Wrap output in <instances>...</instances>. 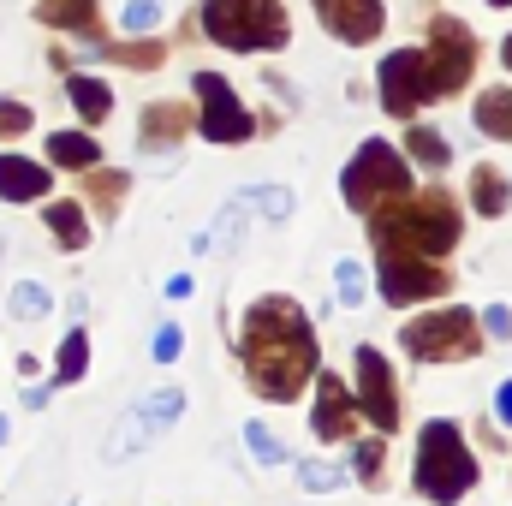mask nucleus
Segmentation results:
<instances>
[{
    "label": "nucleus",
    "instance_id": "1",
    "mask_svg": "<svg viewBox=\"0 0 512 506\" xmlns=\"http://www.w3.org/2000/svg\"><path fill=\"white\" fill-rule=\"evenodd\" d=\"M245 370L262 399H298L316 376V328L292 298H256L245 316Z\"/></svg>",
    "mask_w": 512,
    "mask_h": 506
},
{
    "label": "nucleus",
    "instance_id": "2",
    "mask_svg": "<svg viewBox=\"0 0 512 506\" xmlns=\"http://www.w3.org/2000/svg\"><path fill=\"white\" fill-rule=\"evenodd\" d=\"M376 221V239L382 251H411V256H447L459 245V209L447 203V191H423V197H405L393 203Z\"/></svg>",
    "mask_w": 512,
    "mask_h": 506
},
{
    "label": "nucleus",
    "instance_id": "3",
    "mask_svg": "<svg viewBox=\"0 0 512 506\" xmlns=\"http://www.w3.org/2000/svg\"><path fill=\"white\" fill-rule=\"evenodd\" d=\"M203 30L233 54H268L292 36L280 0H203Z\"/></svg>",
    "mask_w": 512,
    "mask_h": 506
},
{
    "label": "nucleus",
    "instance_id": "4",
    "mask_svg": "<svg viewBox=\"0 0 512 506\" xmlns=\"http://www.w3.org/2000/svg\"><path fill=\"white\" fill-rule=\"evenodd\" d=\"M471 483H477V465H471L465 435H459L447 417H435V423L423 429V441H417V489L435 506H453V501L471 495Z\"/></svg>",
    "mask_w": 512,
    "mask_h": 506
},
{
    "label": "nucleus",
    "instance_id": "5",
    "mask_svg": "<svg viewBox=\"0 0 512 506\" xmlns=\"http://www.w3.org/2000/svg\"><path fill=\"white\" fill-rule=\"evenodd\" d=\"M340 191H346V203H352L358 215H382L387 203H405V197H411V167H405V155H399L393 143L370 137V143L352 155Z\"/></svg>",
    "mask_w": 512,
    "mask_h": 506
},
{
    "label": "nucleus",
    "instance_id": "6",
    "mask_svg": "<svg viewBox=\"0 0 512 506\" xmlns=\"http://www.w3.org/2000/svg\"><path fill=\"white\" fill-rule=\"evenodd\" d=\"M483 346V334H477V316L471 310H435V316H417L411 328H405V352L417 358V364H459V358H471Z\"/></svg>",
    "mask_w": 512,
    "mask_h": 506
},
{
    "label": "nucleus",
    "instance_id": "7",
    "mask_svg": "<svg viewBox=\"0 0 512 506\" xmlns=\"http://www.w3.org/2000/svg\"><path fill=\"white\" fill-rule=\"evenodd\" d=\"M423 102H435V84H429V54L423 48H399L382 60V108L393 120H411Z\"/></svg>",
    "mask_w": 512,
    "mask_h": 506
},
{
    "label": "nucleus",
    "instance_id": "8",
    "mask_svg": "<svg viewBox=\"0 0 512 506\" xmlns=\"http://www.w3.org/2000/svg\"><path fill=\"white\" fill-rule=\"evenodd\" d=\"M429 84H435V102L447 96V90H459L465 78H471V66H477V42H471V30L459 24V18H435V30H429Z\"/></svg>",
    "mask_w": 512,
    "mask_h": 506
},
{
    "label": "nucleus",
    "instance_id": "9",
    "mask_svg": "<svg viewBox=\"0 0 512 506\" xmlns=\"http://www.w3.org/2000/svg\"><path fill=\"white\" fill-rule=\"evenodd\" d=\"M179 411H185V393H179V387H155L149 399H137V405L126 411V423H120V435L108 441V459H131L137 447H149Z\"/></svg>",
    "mask_w": 512,
    "mask_h": 506
},
{
    "label": "nucleus",
    "instance_id": "10",
    "mask_svg": "<svg viewBox=\"0 0 512 506\" xmlns=\"http://www.w3.org/2000/svg\"><path fill=\"white\" fill-rule=\"evenodd\" d=\"M197 96H203V137H209V143H245L256 131V114L239 108V96H233L227 78L197 72Z\"/></svg>",
    "mask_w": 512,
    "mask_h": 506
},
{
    "label": "nucleus",
    "instance_id": "11",
    "mask_svg": "<svg viewBox=\"0 0 512 506\" xmlns=\"http://www.w3.org/2000/svg\"><path fill=\"white\" fill-rule=\"evenodd\" d=\"M447 280H441V268L435 262H423V256L411 251H382V298L399 310V304H417V298H435Z\"/></svg>",
    "mask_w": 512,
    "mask_h": 506
},
{
    "label": "nucleus",
    "instance_id": "12",
    "mask_svg": "<svg viewBox=\"0 0 512 506\" xmlns=\"http://www.w3.org/2000/svg\"><path fill=\"white\" fill-rule=\"evenodd\" d=\"M358 405H364V417L376 423V429H399V399H393V376H387V358L376 346H364L358 352Z\"/></svg>",
    "mask_w": 512,
    "mask_h": 506
},
{
    "label": "nucleus",
    "instance_id": "13",
    "mask_svg": "<svg viewBox=\"0 0 512 506\" xmlns=\"http://www.w3.org/2000/svg\"><path fill=\"white\" fill-rule=\"evenodd\" d=\"M352 423H358V405H352L346 381L340 376H316V411H310V429H316L322 441H346Z\"/></svg>",
    "mask_w": 512,
    "mask_h": 506
},
{
    "label": "nucleus",
    "instance_id": "14",
    "mask_svg": "<svg viewBox=\"0 0 512 506\" xmlns=\"http://www.w3.org/2000/svg\"><path fill=\"white\" fill-rule=\"evenodd\" d=\"M316 18L340 42H370L382 36V0H316Z\"/></svg>",
    "mask_w": 512,
    "mask_h": 506
},
{
    "label": "nucleus",
    "instance_id": "15",
    "mask_svg": "<svg viewBox=\"0 0 512 506\" xmlns=\"http://www.w3.org/2000/svg\"><path fill=\"white\" fill-rule=\"evenodd\" d=\"M48 191V167L24 161V155H0V197L6 203H36Z\"/></svg>",
    "mask_w": 512,
    "mask_h": 506
},
{
    "label": "nucleus",
    "instance_id": "16",
    "mask_svg": "<svg viewBox=\"0 0 512 506\" xmlns=\"http://www.w3.org/2000/svg\"><path fill=\"white\" fill-rule=\"evenodd\" d=\"M48 161L54 167H96L102 161V143L90 131H54L48 137Z\"/></svg>",
    "mask_w": 512,
    "mask_h": 506
},
{
    "label": "nucleus",
    "instance_id": "17",
    "mask_svg": "<svg viewBox=\"0 0 512 506\" xmlns=\"http://www.w3.org/2000/svg\"><path fill=\"white\" fill-rule=\"evenodd\" d=\"M66 96H72V108H78L90 126L114 114V90H108L102 78H84V72H78V78H66Z\"/></svg>",
    "mask_w": 512,
    "mask_h": 506
},
{
    "label": "nucleus",
    "instance_id": "18",
    "mask_svg": "<svg viewBox=\"0 0 512 506\" xmlns=\"http://www.w3.org/2000/svg\"><path fill=\"white\" fill-rule=\"evenodd\" d=\"M185 126H191V114H185V108H173V102L149 108V114H143V149H167V143H179Z\"/></svg>",
    "mask_w": 512,
    "mask_h": 506
},
{
    "label": "nucleus",
    "instance_id": "19",
    "mask_svg": "<svg viewBox=\"0 0 512 506\" xmlns=\"http://www.w3.org/2000/svg\"><path fill=\"white\" fill-rule=\"evenodd\" d=\"M36 18L60 24V30H96V0H42Z\"/></svg>",
    "mask_w": 512,
    "mask_h": 506
},
{
    "label": "nucleus",
    "instance_id": "20",
    "mask_svg": "<svg viewBox=\"0 0 512 506\" xmlns=\"http://www.w3.org/2000/svg\"><path fill=\"white\" fill-rule=\"evenodd\" d=\"M477 126L489 131V137H501V143H512V90L477 96Z\"/></svg>",
    "mask_w": 512,
    "mask_h": 506
},
{
    "label": "nucleus",
    "instance_id": "21",
    "mask_svg": "<svg viewBox=\"0 0 512 506\" xmlns=\"http://www.w3.org/2000/svg\"><path fill=\"white\" fill-rule=\"evenodd\" d=\"M48 227L60 233L66 251H84L90 245V227H84V209L78 203H48Z\"/></svg>",
    "mask_w": 512,
    "mask_h": 506
},
{
    "label": "nucleus",
    "instance_id": "22",
    "mask_svg": "<svg viewBox=\"0 0 512 506\" xmlns=\"http://www.w3.org/2000/svg\"><path fill=\"white\" fill-rule=\"evenodd\" d=\"M54 370H60V381H84V370H90V334H66L60 340V358H54Z\"/></svg>",
    "mask_w": 512,
    "mask_h": 506
},
{
    "label": "nucleus",
    "instance_id": "23",
    "mask_svg": "<svg viewBox=\"0 0 512 506\" xmlns=\"http://www.w3.org/2000/svg\"><path fill=\"white\" fill-rule=\"evenodd\" d=\"M471 197H477V209H483V215H501L512 191H507V179H501L495 167H477V179H471Z\"/></svg>",
    "mask_w": 512,
    "mask_h": 506
},
{
    "label": "nucleus",
    "instance_id": "24",
    "mask_svg": "<svg viewBox=\"0 0 512 506\" xmlns=\"http://www.w3.org/2000/svg\"><path fill=\"white\" fill-rule=\"evenodd\" d=\"M48 304H54V298H48V286H42V280H18V286H12V298H6V310H12V316H24V322H30V316H48Z\"/></svg>",
    "mask_w": 512,
    "mask_h": 506
},
{
    "label": "nucleus",
    "instance_id": "25",
    "mask_svg": "<svg viewBox=\"0 0 512 506\" xmlns=\"http://www.w3.org/2000/svg\"><path fill=\"white\" fill-rule=\"evenodd\" d=\"M405 143H411V155H417L423 167H447V161H453V143H447L441 131H429V126H417Z\"/></svg>",
    "mask_w": 512,
    "mask_h": 506
},
{
    "label": "nucleus",
    "instance_id": "26",
    "mask_svg": "<svg viewBox=\"0 0 512 506\" xmlns=\"http://www.w3.org/2000/svg\"><path fill=\"white\" fill-rule=\"evenodd\" d=\"M161 18H167V6H161V0H131L126 12H120V24H126L131 36H137V30H155Z\"/></svg>",
    "mask_w": 512,
    "mask_h": 506
},
{
    "label": "nucleus",
    "instance_id": "27",
    "mask_svg": "<svg viewBox=\"0 0 512 506\" xmlns=\"http://www.w3.org/2000/svg\"><path fill=\"white\" fill-rule=\"evenodd\" d=\"M245 447H251L262 465H286V447H280V441H274L262 423H251V429H245Z\"/></svg>",
    "mask_w": 512,
    "mask_h": 506
},
{
    "label": "nucleus",
    "instance_id": "28",
    "mask_svg": "<svg viewBox=\"0 0 512 506\" xmlns=\"http://www.w3.org/2000/svg\"><path fill=\"white\" fill-rule=\"evenodd\" d=\"M334 292H340V304H358V298H364V268H358L352 256L334 268Z\"/></svg>",
    "mask_w": 512,
    "mask_h": 506
},
{
    "label": "nucleus",
    "instance_id": "29",
    "mask_svg": "<svg viewBox=\"0 0 512 506\" xmlns=\"http://www.w3.org/2000/svg\"><path fill=\"white\" fill-rule=\"evenodd\" d=\"M126 173H120V167H114V173H96V185H90V191H96V197H102V203H108V209H120V197H126Z\"/></svg>",
    "mask_w": 512,
    "mask_h": 506
},
{
    "label": "nucleus",
    "instance_id": "30",
    "mask_svg": "<svg viewBox=\"0 0 512 506\" xmlns=\"http://www.w3.org/2000/svg\"><path fill=\"white\" fill-rule=\"evenodd\" d=\"M179 346H185V340H179V328H173V322H161V334L149 340V352H155V364H173V358H179Z\"/></svg>",
    "mask_w": 512,
    "mask_h": 506
},
{
    "label": "nucleus",
    "instance_id": "31",
    "mask_svg": "<svg viewBox=\"0 0 512 506\" xmlns=\"http://www.w3.org/2000/svg\"><path fill=\"white\" fill-rule=\"evenodd\" d=\"M340 477H346V471H334V465H316V459L304 465V489H316V495H328V489H340Z\"/></svg>",
    "mask_w": 512,
    "mask_h": 506
},
{
    "label": "nucleus",
    "instance_id": "32",
    "mask_svg": "<svg viewBox=\"0 0 512 506\" xmlns=\"http://www.w3.org/2000/svg\"><path fill=\"white\" fill-rule=\"evenodd\" d=\"M18 131H30V108L24 102H0V137H18Z\"/></svg>",
    "mask_w": 512,
    "mask_h": 506
},
{
    "label": "nucleus",
    "instance_id": "33",
    "mask_svg": "<svg viewBox=\"0 0 512 506\" xmlns=\"http://www.w3.org/2000/svg\"><path fill=\"white\" fill-rule=\"evenodd\" d=\"M102 54H114V60H126V66H155V60H161V48H149V42H131V48H102Z\"/></svg>",
    "mask_w": 512,
    "mask_h": 506
},
{
    "label": "nucleus",
    "instance_id": "34",
    "mask_svg": "<svg viewBox=\"0 0 512 506\" xmlns=\"http://www.w3.org/2000/svg\"><path fill=\"white\" fill-rule=\"evenodd\" d=\"M483 328H489L495 340H512V310L507 304H489V310H483Z\"/></svg>",
    "mask_w": 512,
    "mask_h": 506
},
{
    "label": "nucleus",
    "instance_id": "35",
    "mask_svg": "<svg viewBox=\"0 0 512 506\" xmlns=\"http://www.w3.org/2000/svg\"><path fill=\"white\" fill-rule=\"evenodd\" d=\"M376 471H382V441H364V447H358V477L376 483Z\"/></svg>",
    "mask_w": 512,
    "mask_h": 506
},
{
    "label": "nucleus",
    "instance_id": "36",
    "mask_svg": "<svg viewBox=\"0 0 512 506\" xmlns=\"http://www.w3.org/2000/svg\"><path fill=\"white\" fill-rule=\"evenodd\" d=\"M495 411H501V423H512V381H501V393H495Z\"/></svg>",
    "mask_w": 512,
    "mask_h": 506
},
{
    "label": "nucleus",
    "instance_id": "37",
    "mask_svg": "<svg viewBox=\"0 0 512 506\" xmlns=\"http://www.w3.org/2000/svg\"><path fill=\"white\" fill-rule=\"evenodd\" d=\"M501 60H507V66H512V36H507V42H501Z\"/></svg>",
    "mask_w": 512,
    "mask_h": 506
},
{
    "label": "nucleus",
    "instance_id": "38",
    "mask_svg": "<svg viewBox=\"0 0 512 506\" xmlns=\"http://www.w3.org/2000/svg\"><path fill=\"white\" fill-rule=\"evenodd\" d=\"M0 441H6V417H0Z\"/></svg>",
    "mask_w": 512,
    "mask_h": 506
},
{
    "label": "nucleus",
    "instance_id": "39",
    "mask_svg": "<svg viewBox=\"0 0 512 506\" xmlns=\"http://www.w3.org/2000/svg\"><path fill=\"white\" fill-rule=\"evenodd\" d=\"M489 6H512V0H489Z\"/></svg>",
    "mask_w": 512,
    "mask_h": 506
}]
</instances>
